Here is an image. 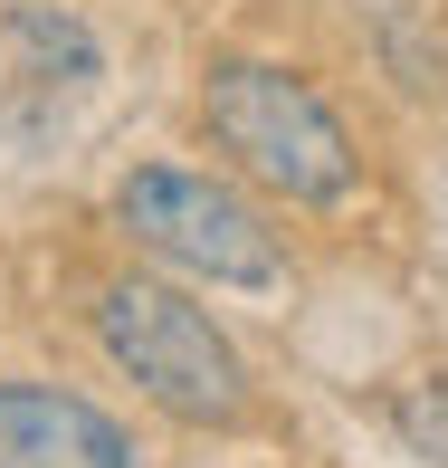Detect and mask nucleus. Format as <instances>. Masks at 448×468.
Segmentation results:
<instances>
[{
	"instance_id": "obj_1",
	"label": "nucleus",
	"mask_w": 448,
	"mask_h": 468,
	"mask_svg": "<svg viewBox=\"0 0 448 468\" xmlns=\"http://www.w3.org/2000/svg\"><path fill=\"white\" fill-rule=\"evenodd\" d=\"M201 124H210V144H220L258 191H276V201H296V210H344L353 182H362V154H353L344 115H334L296 68H267V58H210Z\"/></svg>"
},
{
	"instance_id": "obj_2",
	"label": "nucleus",
	"mask_w": 448,
	"mask_h": 468,
	"mask_svg": "<svg viewBox=\"0 0 448 468\" xmlns=\"http://www.w3.org/2000/svg\"><path fill=\"white\" fill-rule=\"evenodd\" d=\"M96 345H105V364L134 382L153 411H172L182 431H229V420L248 411L239 345L210 325V306H191V296L162 287V278H115L105 287L96 296Z\"/></svg>"
},
{
	"instance_id": "obj_3",
	"label": "nucleus",
	"mask_w": 448,
	"mask_h": 468,
	"mask_svg": "<svg viewBox=\"0 0 448 468\" xmlns=\"http://www.w3.org/2000/svg\"><path fill=\"white\" fill-rule=\"evenodd\" d=\"M115 220L143 259L182 268V278L210 287H276L287 278V239L258 220V201L210 173H182V163H143V173L115 182Z\"/></svg>"
},
{
	"instance_id": "obj_4",
	"label": "nucleus",
	"mask_w": 448,
	"mask_h": 468,
	"mask_svg": "<svg viewBox=\"0 0 448 468\" xmlns=\"http://www.w3.org/2000/svg\"><path fill=\"white\" fill-rule=\"evenodd\" d=\"M0 468H134V440L87 392L0 382Z\"/></svg>"
},
{
	"instance_id": "obj_5",
	"label": "nucleus",
	"mask_w": 448,
	"mask_h": 468,
	"mask_svg": "<svg viewBox=\"0 0 448 468\" xmlns=\"http://www.w3.org/2000/svg\"><path fill=\"white\" fill-rule=\"evenodd\" d=\"M10 58H19V77H38V87H87L96 77V29L77 10L19 0L10 10Z\"/></svg>"
},
{
	"instance_id": "obj_6",
	"label": "nucleus",
	"mask_w": 448,
	"mask_h": 468,
	"mask_svg": "<svg viewBox=\"0 0 448 468\" xmlns=\"http://www.w3.org/2000/svg\"><path fill=\"white\" fill-rule=\"evenodd\" d=\"M391 431L411 440L430 468H448V382H439V373H430V382H401V392H391Z\"/></svg>"
}]
</instances>
